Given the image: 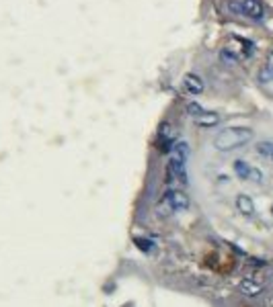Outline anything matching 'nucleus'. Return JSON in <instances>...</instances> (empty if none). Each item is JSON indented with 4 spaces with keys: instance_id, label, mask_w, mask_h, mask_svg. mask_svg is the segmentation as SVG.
Masks as SVG:
<instances>
[{
    "instance_id": "f8f14e48",
    "label": "nucleus",
    "mask_w": 273,
    "mask_h": 307,
    "mask_svg": "<svg viewBox=\"0 0 273 307\" xmlns=\"http://www.w3.org/2000/svg\"><path fill=\"white\" fill-rule=\"evenodd\" d=\"M257 152L261 154V156L273 160V142H261V144H257Z\"/></svg>"
},
{
    "instance_id": "f257e3e1",
    "label": "nucleus",
    "mask_w": 273,
    "mask_h": 307,
    "mask_svg": "<svg viewBox=\"0 0 273 307\" xmlns=\"http://www.w3.org/2000/svg\"><path fill=\"white\" fill-rule=\"evenodd\" d=\"M189 146L185 142H179L172 148L171 158L165 164V184L169 188H179L185 183L187 176V160H189Z\"/></svg>"
},
{
    "instance_id": "9b49d317",
    "label": "nucleus",
    "mask_w": 273,
    "mask_h": 307,
    "mask_svg": "<svg viewBox=\"0 0 273 307\" xmlns=\"http://www.w3.org/2000/svg\"><path fill=\"white\" fill-rule=\"evenodd\" d=\"M237 205H239V209H240L244 215H253V213H255V203L251 201V197L240 195V197L237 199Z\"/></svg>"
},
{
    "instance_id": "7ed1b4c3",
    "label": "nucleus",
    "mask_w": 273,
    "mask_h": 307,
    "mask_svg": "<svg viewBox=\"0 0 273 307\" xmlns=\"http://www.w3.org/2000/svg\"><path fill=\"white\" fill-rule=\"evenodd\" d=\"M251 139H253V129H251V127L234 125V127H226V129H222L214 137V148L218 152H232L237 148L246 146Z\"/></svg>"
},
{
    "instance_id": "20e7f679",
    "label": "nucleus",
    "mask_w": 273,
    "mask_h": 307,
    "mask_svg": "<svg viewBox=\"0 0 273 307\" xmlns=\"http://www.w3.org/2000/svg\"><path fill=\"white\" fill-rule=\"evenodd\" d=\"M202 264L204 268H207L209 273L214 275H226V273H232L234 266H237V260H234V256L220 250V248H209L204 258H202Z\"/></svg>"
},
{
    "instance_id": "0eeeda50",
    "label": "nucleus",
    "mask_w": 273,
    "mask_h": 307,
    "mask_svg": "<svg viewBox=\"0 0 273 307\" xmlns=\"http://www.w3.org/2000/svg\"><path fill=\"white\" fill-rule=\"evenodd\" d=\"M240 10H242V15H246L249 19H261L263 17V12H265V6L261 0H242L240 2Z\"/></svg>"
},
{
    "instance_id": "1a4fd4ad",
    "label": "nucleus",
    "mask_w": 273,
    "mask_h": 307,
    "mask_svg": "<svg viewBox=\"0 0 273 307\" xmlns=\"http://www.w3.org/2000/svg\"><path fill=\"white\" fill-rule=\"evenodd\" d=\"M172 142H175V137H172V131L169 123L160 125V139H158V150L160 152H169L172 148Z\"/></svg>"
},
{
    "instance_id": "f03ea898",
    "label": "nucleus",
    "mask_w": 273,
    "mask_h": 307,
    "mask_svg": "<svg viewBox=\"0 0 273 307\" xmlns=\"http://www.w3.org/2000/svg\"><path fill=\"white\" fill-rule=\"evenodd\" d=\"M189 205H191V199L187 193H183L181 188H169L167 193L156 201L154 215H156V219H171L172 215L187 211Z\"/></svg>"
},
{
    "instance_id": "9d476101",
    "label": "nucleus",
    "mask_w": 273,
    "mask_h": 307,
    "mask_svg": "<svg viewBox=\"0 0 273 307\" xmlns=\"http://www.w3.org/2000/svg\"><path fill=\"white\" fill-rule=\"evenodd\" d=\"M240 291L244 293L246 297H257V295H261V285L259 283H255L253 278H244L242 283H240Z\"/></svg>"
},
{
    "instance_id": "423d86ee",
    "label": "nucleus",
    "mask_w": 273,
    "mask_h": 307,
    "mask_svg": "<svg viewBox=\"0 0 273 307\" xmlns=\"http://www.w3.org/2000/svg\"><path fill=\"white\" fill-rule=\"evenodd\" d=\"M191 115H193L195 123L200 127H214V125L220 123V115L212 113V111H202V109L195 107V111H191Z\"/></svg>"
},
{
    "instance_id": "6e6552de",
    "label": "nucleus",
    "mask_w": 273,
    "mask_h": 307,
    "mask_svg": "<svg viewBox=\"0 0 273 307\" xmlns=\"http://www.w3.org/2000/svg\"><path fill=\"white\" fill-rule=\"evenodd\" d=\"M234 170L239 172V176H242V178H251V181H255V183H261V181H263L261 172H259V170L255 168V166L246 164V162H242V160L234 162Z\"/></svg>"
},
{
    "instance_id": "39448f33",
    "label": "nucleus",
    "mask_w": 273,
    "mask_h": 307,
    "mask_svg": "<svg viewBox=\"0 0 273 307\" xmlns=\"http://www.w3.org/2000/svg\"><path fill=\"white\" fill-rule=\"evenodd\" d=\"M181 88H183L185 94L197 96V94L204 92V80H202L197 74H187V76L183 78V82H181Z\"/></svg>"
}]
</instances>
